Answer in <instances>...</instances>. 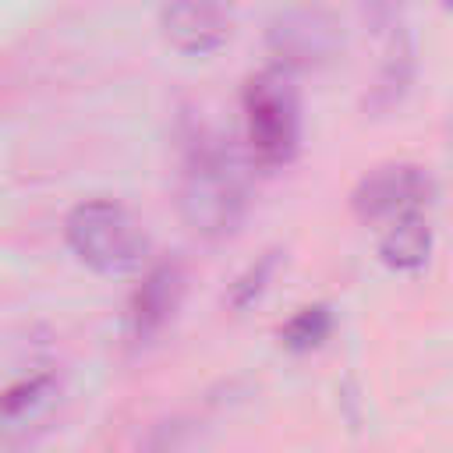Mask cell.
I'll use <instances>...</instances> for the list:
<instances>
[{
    "label": "cell",
    "mask_w": 453,
    "mask_h": 453,
    "mask_svg": "<svg viewBox=\"0 0 453 453\" xmlns=\"http://www.w3.org/2000/svg\"><path fill=\"white\" fill-rule=\"evenodd\" d=\"M177 202H180L184 223L198 237L219 241L241 226L248 212V184H244L241 163L219 138L212 134L191 138L180 163Z\"/></svg>",
    "instance_id": "6da1fadb"
},
{
    "label": "cell",
    "mask_w": 453,
    "mask_h": 453,
    "mask_svg": "<svg viewBox=\"0 0 453 453\" xmlns=\"http://www.w3.org/2000/svg\"><path fill=\"white\" fill-rule=\"evenodd\" d=\"M67 248L99 276H131L149 262V237L142 223L110 198H88L64 219Z\"/></svg>",
    "instance_id": "7a4b0ae2"
},
{
    "label": "cell",
    "mask_w": 453,
    "mask_h": 453,
    "mask_svg": "<svg viewBox=\"0 0 453 453\" xmlns=\"http://www.w3.org/2000/svg\"><path fill=\"white\" fill-rule=\"evenodd\" d=\"M244 134L262 166H287L301 145V103L283 67L258 71L244 85Z\"/></svg>",
    "instance_id": "3957f363"
},
{
    "label": "cell",
    "mask_w": 453,
    "mask_h": 453,
    "mask_svg": "<svg viewBox=\"0 0 453 453\" xmlns=\"http://www.w3.org/2000/svg\"><path fill=\"white\" fill-rule=\"evenodd\" d=\"M432 195V180L421 166L414 163H386L375 166L372 173L361 177V184L354 188V212L365 223H393L407 212H421V205Z\"/></svg>",
    "instance_id": "277c9868"
},
{
    "label": "cell",
    "mask_w": 453,
    "mask_h": 453,
    "mask_svg": "<svg viewBox=\"0 0 453 453\" xmlns=\"http://www.w3.org/2000/svg\"><path fill=\"white\" fill-rule=\"evenodd\" d=\"M159 28L188 57L216 53L234 32V0H159Z\"/></svg>",
    "instance_id": "5b68a950"
},
{
    "label": "cell",
    "mask_w": 453,
    "mask_h": 453,
    "mask_svg": "<svg viewBox=\"0 0 453 453\" xmlns=\"http://www.w3.org/2000/svg\"><path fill=\"white\" fill-rule=\"evenodd\" d=\"M184 297V269L177 262H159L152 265L142 283L131 290L127 297V311H124V336L142 347L149 340H156L170 319L177 315Z\"/></svg>",
    "instance_id": "8992f818"
},
{
    "label": "cell",
    "mask_w": 453,
    "mask_h": 453,
    "mask_svg": "<svg viewBox=\"0 0 453 453\" xmlns=\"http://www.w3.org/2000/svg\"><path fill=\"white\" fill-rule=\"evenodd\" d=\"M343 46L336 21L322 11H294L273 28V50L287 67L326 64Z\"/></svg>",
    "instance_id": "52a82bcc"
},
{
    "label": "cell",
    "mask_w": 453,
    "mask_h": 453,
    "mask_svg": "<svg viewBox=\"0 0 453 453\" xmlns=\"http://www.w3.org/2000/svg\"><path fill=\"white\" fill-rule=\"evenodd\" d=\"M432 251V226L421 212H407L393 223H386V234L379 241V255L396 273H414L428 262Z\"/></svg>",
    "instance_id": "ba28073f"
},
{
    "label": "cell",
    "mask_w": 453,
    "mask_h": 453,
    "mask_svg": "<svg viewBox=\"0 0 453 453\" xmlns=\"http://www.w3.org/2000/svg\"><path fill=\"white\" fill-rule=\"evenodd\" d=\"M411 78H414V46H411V35L400 28H393V42L386 50V60L375 74V85H372V106L375 110H393L407 88H411Z\"/></svg>",
    "instance_id": "9c48e42d"
},
{
    "label": "cell",
    "mask_w": 453,
    "mask_h": 453,
    "mask_svg": "<svg viewBox=\"0 0 453 453\" xmlns=\"http://www.w3.org/2000/svg\"><path fill=\"white\" fill-rule=\"evenodd\" d=\"M329 329H333L329 308H326V304H308V308H301V311L280 329V340H283V347H290V350H315V347L329 336Z\"/></svg>",
    "instance_id": "30bf717a"
},
{
    "label": "cell",
    "mask_w": 453,
    "mask_h": 453,
    "mask_svg": "<svg viewBox=\"0 0 453 453\" xmlns=\"http://www.w3.org/2000/svg\"><path fill=\"white\" fill-rule=\"evenodd\" d=\"M53 396V379L50 375H32L14 382L11 389L0 393V418H21L28 411H35L39 403H46Z\"/></svg>",
    "instance_id": "8fae6325"
},
{
    "label": "cell",
    "mask_w": 453,
    "mask_h": 453,
    "mask_svg": "<svg viewBox=\"0 0 453 453\" xmlns=\"http://www.w3.org/2000/svg\"><path fill=\"white\" fill-rule=\"evenodd\" d=\"M273 269H276V251H265L258 262H251L237 280H234V287H230V308H237V311H244L248 304H255L258 297H262V290L269 287V280H273Z\"/></svg>",
    "instance_id": "7c38bea8"
},
{
    "label": "cell",
    "mask_w": 453,
    "mask_h": 453,
    "mask_svg": "<svg viewBox=\"0 0 453 453\" xmlns=\"http://www.w3.org/2000/svg\"><path fill=\"white\" fill-rule=\"evenodd\" d=\"M361 4V18L372 32H393L400 28V14L407 7V0H357Z\"/></svg>",
    "instance_id": "4fadbf2b"
},
{
    "label": "cell",
    "mask_w": 453,
    "mask_h": 453,
    "mask_svg": "<svg viewBox=\"0 0 453 453\" xmlns=\"http://www.w3.org/2000/svg\"><path fill=\"white\" fill-rule=\"evenodd\" d=\"M446 4H453V0H446Z\"/></svg>",
    "instance_id": "5bb4252c"
}]
</instances>
